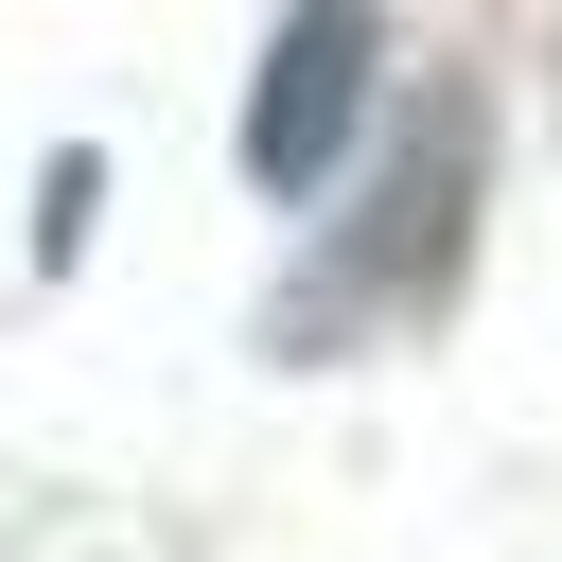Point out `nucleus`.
<instances>
[{"instance_id":"obj_1","label":"nucleus","mask_w":562,"mask_h":562,"mask_svg":"<svg viewBox=\"0 0 562 562\" xmlns=\"http://www.w3.org/2000/svg\"><path fill=\"white\" fill-rule=\"evenodd\" d=\"M457 246H474V88H457V105H422V123L386 140V176L351 193L334 263L281 299V351H299V334H351V316H439Z\"/></svg>"},{"instance_id":"obj_2","label":"nucleus","mask_w":562,"mask_h":562,"mask_svg":"<svg viewBox=\"0 0 562 562\" xmlns=\"http://www.w3.org/2000/svg\"><path fill=\"white\" fill-rule=\"evenodd\" d=\"M369 70H386V35L369 18H281V53H263V105H246V176L299 211L316 176H334V140L369 123Z\"/></svg>"}]
</instances>
